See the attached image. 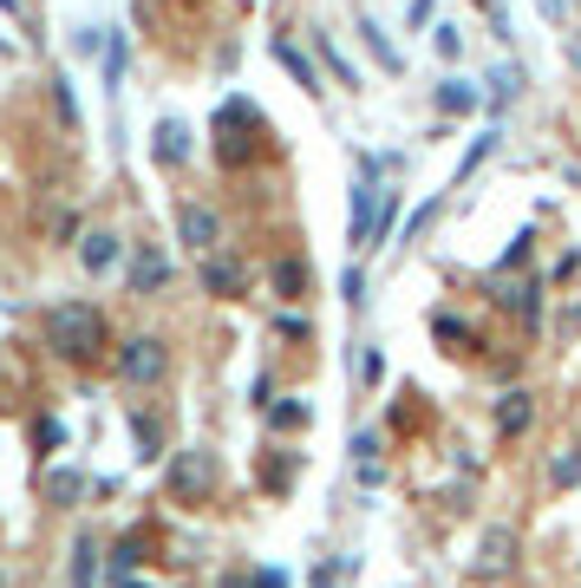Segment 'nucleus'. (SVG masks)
Here are the masks:
<instances>
[{
  "instance_id": "8",
  "label": "nucleus",
  "mask_w": 581,
  "mask_h": 588,
  "mask_svg": "<svg viewBox=\"0 0 581 588\" xmlns=\"http://www.w3.org/2000/svg\"><path fill=\"white\" fill-rule=\"evenodd\" d=\"M118 367H125V379H138V386H150V379L163 372V347H157V340H131Z\"/></svg>"
},
{
  "instance_id": "24",
  "label": "nucleus",
  "mask_w": 581,
  "mask_h": 588,
  "mask_svg": "<svg viewBox=\"0 0 581 588\" xmlns=\"http://www.w3.org/2000/svg\"><path fill=\"white\" fill-rule=\"evenodd\" d=\"M340 294H347L353 307H360V301H366V275H360V269H347V282H340Z\"/></svg>"
},
{
  "instance_id": "4",
  "label": "nucleus",
  "mask_w": 581,
  "mask_h": 588,
  "mask_svg": "<svg viewBox=\"0 0 581 588\" xmlns=\"http://www.w3.org/2000/svg\"><path fill=\"white\" fill-rule=\"evenodd\" d=\"M516 569V529H484V543H477V576H509Z\"/></svg>"
},
{
  "instance_id": "13",
  "label": "nucleus",
  "mask_w": 581,
  "mask_h": 588,
  "mask_svg": "<svg viewBox=\"0 0 581 588\" xmlns=\"http://www.w3.org/2000/svg\"><path fill=\"white\" fill-rule=\"evenodd\" d=\"M360 40H366V53H372V60H379L385 73H405V53H399V46H392V40H385V33L372 27V20H360Z\"/></svg>"
},
{
  "instance_id": "18",
  "label": "nucleus",
  "mask_w": 581,
  "mask_h": 588,
  "mask_svg": "<svg viewBox=\"0 0 581 588\" xmlns=\"http://www.w3.org/2000/svg\"><path fill=\"white\" fill-rule=\"evenodd\" d=\"M275 288L300 294V288H307V269H300V262H275Z\"/></svg>"
},
{
  "instance_id": "7",
  "label": "nucleus",
  "mask_w": 581,
  "mask_h": 588,
  "mask_svg": "<svg viewBox=\"0 0 581 588\" xmlns=\"http://www.w3.org/2000/svg\"><path fill=\"white\" fill-rule=\"evenodd\" d=\"M432 98H437V112H444V118H471V112L484 105V92H477L471 78H444Z\"/></svg>"
},
{
  "instance_id": "16",
  "label": "nucleus",
  "mask_w": 581,
  "mask_h": 588,
  "mask_svg": "<svg viewBox=\"0 0 581 588\" xmlns=\"http://www.w3.org/2000/svg\"><path fill=\"white\" fill-rule=\"evenodd\" d=\"M268 426H275V432H294V426H307V406H300V399H288V406H268Z\"/></svg>"
},
{
  "instance_id": "15",
  "label": "nucleus",
  "mask_w": 581,
  "mask_h": 588,
  "mask_svg": "<svg viewBox=\"0 0 581 588\" xmlns=\"http://www.w3.org/2000/svg\"><path fill=\"white\" fill-rule=\"evenodd\" d=\"M203 288H216V294H242V269H235V262H203Z\"/></svg>"
},
{
  "instance_id": "28",
  "label": "nucleus",
  "mask_w": 581,
  "mask_h": 588,
  "mask_svg": "<svg viewBox=\"0 0 581 588\" xmlns=\"http://www.w3.org/2000/svg\"><path fill=\"white\" fill-rule=\"evenodd\" d=\"M125 588H138V582H125Z\"/></svg>"
},
{
  "instance_id": "10",
  "label": "nucleus",
  "mask_w": 581,
  "mask_h": 588,
  "mask_svg": "<svg viewBox=\"0 0 581 588\" xmlns=\"http://www.w3.org/2000/svg\"><path fill=\"white\" fill-rule=\"evenodd\" d=\"M275 60H282V66L294 73V85H300V92H320V73H314V60H307L294 40H275Z\"/></svg>"
},
{
  "instance_id": "5",
  "label": "nucleus",
  "mask_w": 581,
  "mask_h": 588,
  "mask_svg": "<svg viewBox=\"0 0 581 588\" xmlns=\"http://www.w3.org/2000/svg\"><path fill=\"white\" fill-rule=\"evenodd\" d=\"M536 426V399L529 392H504L497 399V439H522Z\"/></svg>"
},
{
  "instance_id": "25",
  "label": "nucleus",
  "mask_w": 581,
  "mask_h": 588,
  "mask_svg": "<svg viewBox=\"0 0 581 588\" xmlns=\"http://www.w3.org/2000/svg\"><path fill=\"white\" fill-rule=\"evenodd\" d=\"M490 85H497V98H509V92H516V66H497V78H490Z\"/></svg>"
},
{
  "instance_id": "27",
  "label": "nucleus",
  "mask_w": 581,
  "mask_h": 588,
  "mask_svg": "<svg viewBox=\"0 0 581 588\" xmlns=\"http://www.w3.org/2000/svg\"><path fill=\"white\" fill-rule=\"evenodd\" d=\"M222 588H249V582H242V576H229V582H222Z\"/></svg>"
},
{
  "instance_id": "26",
  "label": "nucleus",
  "mask_w": 581,
  "mask_h": 588,
  "mask_svg": "<svg viewBox=\"0 0 581 588\" xmlns=\"http://www.w3.org/2000/svg\"><path fill=\"white\" fill-rule=\"evenodd\" d=\"M569 60H575V73H581V40H575V46H569Z\"/></svg>"
},
{
  "instance_id": "17",
  "label": "nucleus",
  "mask_w": 581,
  "mask_h": 588,
  "mask_svg": "<svg viewBox=\"0 0 581 588\" xmlns=\"http://www.w3.org/2000/svg\"><path fill=\"white\" fill-rule=\"evenodd\" d=\"M125 78V40H105V92H118Z\"/></svg>"
},
{
  "instance_id": "23",
  "label": "nucleus",
  "mask_w": 581,
  "mask_h": 588,
  "mask_svg": "<svg viewBox=\"0 0 581 588\" xmlns=\"http://www.w3.org/2000/svg\"><path fill=\"white\" fill-rule=\"evenodd\" d=\"M432 13H437V0H412V7H405V20H412V33H419V27H432Z\"/></svg>"
},
{
  "instance_id": "3",
  "label": "nucleus",
  "mask_w": 581,
  "mask_h": 588,
  "mask_svg": "<svg viewBox=\"0 0 581 588\" xmlns=\"http://www.w3.org/2000/svg\"><path fill=\"white\" fill-rule=\"evenodd\" d=\"M490 294H497L504 314H522L529 327L542 321V282H529V275L516 282V269H497V275H490Z\"/></svg>"
},
{
  "instance_id": "22",
  "label": "nucleus",
  "mask_w": 581,
  "mask_h": 588,
  "mask_svg": "<svg viewBox=\"0 0 581 588\" xmlns=\"http://www.w3.org/2000/svg\"><path fill=\"white\" fill-rule=\"evenodd\" d=\"M490 150H497V138H477V145H471V157H464V164H457V177H471V170H477V164H484V157H490Z\"/></svg>"
},
{
  "instance_id": "9",
  "label": "nucleus",
  "mask_w": 581,
  "mask_h": 588,
  "mask_svg": "<svg viewBox=\"0 0 581 588\" xmlns=\"http://www.w3.org/2000/svg\"><path fill=\"white\" fill-rule=\"evenodd\" d=\"M78 262H85L92 275H105V269L118 262V235H105V229H92V235L78 242Z\"/></svg>"
},
{
  "instance_id": "6",
  "label": "nucleus",
  "mask_w": 581,
  "mask_h": 588,
  "mask_svg": "<svg viewBox=\"0 0 581 588\" xmlns=\"http://www.w3.org/2000/svg\"><path fill=\"white\" fill-rule=\"evenodd\" d=\"M177 229H183V242L190 249H216V235H222V222H216V210H203V203H183V217H177Z\"/></svg>"
},
{
  "instance_id": "19",
  "label": "nucleus",
  "mask_w": 581,
  "mask_h": 588,
  "mask_svg": "<svg viewBox=\"0 0 581 588\" xmlns=\"http://www.w3.org/2000/svg\"><path fill=\"white\" fill-rule=\"evenodd\" d=\"M320 53H327V66L340 73V85H360V73H353V60H347V53H340L334 40H320Z\"/></svg>"
},
{
  "instance_id": "2",
  "label": "nucleus",
  "mask_w": 581,
  "mask_h": 588,
  "mask_svg": "<svg viewBox=\"0 0 581 588\" xmlns=\"http://www.w3.org/2000/svg\"><path fill=\"white\" fill-rule=\"evenodd\" d=\"M366 177L353 183V217H347V242L353 249H372V235H379V210H385V190L372 183V157L360 164Z\"/></svg>"
},
{
  "instance_id": "12",
  "label": "nucleus",
  "mask_w": 581,
  "mask_h": 588,
  "mask_svg": "<svg viewBox=\"0 0 581 588\" xmlns=\"http://www.w3.org/2000/svg\"><path fill=\"white\" fill-rule=\"evenodd\" d=\"M131 282H138V294L163 288V282H170V262H163L157 249H138V262H131Z\"/></svg>"
},
{
  "instance_id": "21",
  "label": "nucleus",
  "mask_w": 581,
  "mask_h": 588,
  "mask_svg": "<svg viewBox=\"0 0 581 588\" xmlns=\"http://www.w3.org/2000/svg\"><path fill=\"white\" fill-rule=\"evenodd\" d=\"M432 33H437V53H444V60L464 53V33H457V27H432Z\"/></svg>"
},
{
  "instance_id": "1",
  "label": "nucleus",
  "mask_w": 581,
  "mask_h": 588,
  "mask_svg": "<svg viewBox=\"0 0 581 588\" xmlns=\"http://www.w3.org/2000/svg\"><path fill=\"white\" fill-rule=\"evenodd\" d=\"M46 340H53L66 360H92V354L105 347V321H98V307H85V301H60V307L46 314Z\"/></svg>"
},
{
  "instance_id": "14",
  "label": "nucleus",
  "mask_w": 581,
  "mask_h": 588,
  "mask_svg": "<svg viewBox=\"0 0 581 588\" xmlns=\"http://www.w3.org/2000/svg\"><path fill=\"white\" fill-rule=\"evenodd\" d=\"M549 484H556V491L581 484V451H575V444H562V451H556V464H549Z\"/></svg>"
},
{
  "instance_id": "11",
  "label": "nucleus",
  "mask_w": 581,
  "mask_h": 588,
  "mask_svg": "<svg viewBox=\"0 0 581 588\" xmlns=\"http://www.w3.org/2000/svg\"><path fill=\"white\" fill-rule=\"evenodd\" d=\"M157 164H183V157H190V132H183V125H177V118H163V125H157Z\"/></svg>"
},
{
  "instance_id": "20",
  "label": "nucleus",
  "mask_w": 581,
  "mask_h": 588,
  "mask_svg": "<svg viewBox=\"0 0 581 588\" xmlns=\"http://www.w3.org/2000/svg\"><path fill=\"white\" fill-rule=\"evenodd\" d=\"M529 242H536V235H529V229H516V242L504 249V262H497V269H516V262H529Z\"/></svg>"
}]
</instances>
